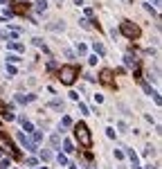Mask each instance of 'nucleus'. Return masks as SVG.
<instances>
[{
    "mask_svg": "<svg viewBox=\"0 0 162 169\" xmlns=\"http://www.w3.org/2000/svg\"><path fill=\"white\" fill-rule=\"evenodd\" d=\"M74 138L79 140V144L81 147H90L92 144V135H90V129L83 124V122H79V124H74Z\"/></svg>",
    "mask_w": 162,
    "mask_h": 169,
    "instance_id": "obj_1",
    "label": "nucleus"
},
{
    "mask_svg": "<svg viewBox=\"0 0 162 169\" xmlns=\"http://www.w3.org/2000/svg\"><path fill=\"white\" fill-rule=\"evenodd\" d=\"M77 77H79V68H77V65H63V68L59 70V79H61V83H65V86H72Z\"/></svg>",
    "mask_w": 162,
    "mask_h": 169,
    "instance_id": "obj_2",
    "label": "nucleus"
},
{
    "mask_svg": "<svg viewBox=\"0 0 162 169\" xmlns=\"http://www.w3.org/2000/svg\"><path fill=\"white\" fill-rule=\"evenodd\" d=\"M119 32L126 36V39H131V41H135V39H140V27L135 25V23H131V20H122V25H119Z\"/></svg>",
    "mask_w": 162,
    "mask_h": 169,
    "instance_id": "obj_3",
    "label": "nucleus"
},
{
    "mask_svg": "<svg viewBox=\"0 0 162 169\" xmlns=\"http://www.w3.org/2000/svg\"><path fill=\"white\" fill-rule=\"evenodd\" d=\"M0 149H5V151H9L11 156H18V151H16V147L11 144V140H9L7 135H2V133H0Z\"/></svg>",
    "mask_w": 162,
    "mask_h": 169,
    "instance_id": "obj_4",
    "label": "nucleus"
},
{
    "mask_svg": "<svg viewBox=\"0 0 162 169\" xmlns=\"http://www.w3.org/2000/svg\"><path fill=\"white\" fill-rule=\"evenodd\" d=\"M18 142L23 144V147H25L27 151H36V144L32 142V140H29V138H27L25 133H18Z\"/></svg>",
    "mask_w": 162,
    "mask_h": 169,
    "instance_id": "obj_5",
    "label": "nucleus"
},
{
    "mask_svg": "<svg viewBox=\"0 0 162 169\" xmlns=\"http://www.w3.org/2000/svg\"><path fill=\"white\" fill-rule=\"evenodd\" d=\"M99 81H101V83H106V86H113V70H101Z\"/></svg>",
    "mask_w": 162,
    "mask_h": 169,
    "instance_id": "obj_6",
    "label": "nucleus"
},
{
    "mask_svg": "<svg viewBox=\"0 0 162 169\" xmlns=\"http://www.w3.org/2000/svg\"><path fill=\"white\" fill-rule=\"evenodd\" d=\"M124 63L131 65V68H135V70H137V65H140V63H137V59H135V54H131V52L124 54Z\"/></svg>",
    "mask_w": 162,
    "mask_h": 169,
    "instance_id": "obj_7",
    "label": "nucleus"
},
{
    "mask_svg": "<svg viewBox=\"0 0 162 169\" xmlns=\"http://www.w3.org/2000/svg\"><path fill=\"white\" fill-rule=\"evenodd\" d=\"M92 50H95V54H99V56H104V54H106V48H104L99 41H92Z\"/></svg>",
    "mask_w": 162,
    "mask_h": 169,
    "instance_id": "obj_8",
    "label": "nucleus"
},
{
    "mask_svg": "<svg viewBox=\"0 0 162 169\" xmlns=\"http://www.w3.org/2000/svg\"><path fill=\"white\" fill-rule=\"evenodd\" d=\"M20 124H23V131H25V133H32V131H34V126H32V122H27L25 117H20Z\"/></svg>",
    "mask_w": 162,
    "mask_h": 169,
    "instance_id": "obj_9",
    "label": "nucleus"
},
{
    "mask_svg": "<svg viewBox=\"0 0 162 169\" xmlns=\"http://www.w3.org/2000/svg\"><path fill=\"white\" fill-rule=\"evenodd\" d=\"M7 48H11V50H18V52H25V45H23V43H16V41L7 43Z\"/></svg>",
    "mask_w": 162,
    "mask_h": 169,
    "instance_id": "obj_10",
    "label": "nucleus"
},
{
    "mask_svg": "<svg viewBox=\"0 0 162 169\" xmlns=\"http://www.w3.org/2000/svg\"><path fill=\"white\" fill-rule=\"evenodd\" d=\"M50 108H56V111H63V102H61V99H52V102H50Z\"/></svg>",
    "mask_w": 162,
    "mask_h": 169,
    "instance_id": "obj_11",
    "label": "nucleus"
},
{
    "mask_svg": "<svg viewBox=\"0 0 162 169\" xmlns=\"http://www.w3.org/2000/svg\"><path fill=\"white\" fill-rule=\"evenodd\" d=\"M47 9V0H36V12H45Z\"/></svg>",
    "mask_w": 162,
    "mask_h": 169,
    "instance_id": "obj_12",
    "label": "nucleus"
},
{
    "mask_svg": "<svg viewBox=\"0 0 162 169\" xmlns=\"http://www.w3.org/2000/svg\"><path fill=\"white\" fill-rule=\"evenodd\" d=\"M7 61H9V65H14V63L20 61V56H18V54H7Z\"/></svg>",
    "mask_w": 162,
    "mask_h": 169,
    "instance_id": "obj_13",
    "label": "nucleus"
},
{
    "mask_svg": "<svg viewBox=\"0 0 162 169\" xmlns=\"http://www.w3.org/2000/svg\"><path fill=\"white\" fill-rule=\"evenodd\" d=\"M63 149H65V153H72V151H74V144L70 142V140H65V142H63Z\"/></svg>",
    "mask_w": 162,
    "mask_h": 169,
    "instance_id": "obj_14",
    "label": "nucleus"
},
{
    "mask_svg": "<svg viewBox=\"0 0 162 169\" xmlns=\"http://www.w3.org/2000/svg\"><path fill=\"white\" fill-rule=\"evenodd\" d=\"M63 23H59V20H56V23H52V25H47V29H54V32H56V29H61V32H63Z\"/></svg>",
    "mask_w": 162,
    "mask_h": 169,
    "instance_id": "obj_15",
    "label": "nucleus"
},
{
    "mask_svg": "<svg viewBox=\"0 0 162 169\" xmlns=\"http://www.w3.org/2000/svg\"><path fill=\"white\" fill-rule=\"evenodd\" d=\"M32 133H34V144L43 142V133H41V131H32Z\"/></svg>",
    "mask_w": 162,
    "mask_h": 169,
    "instance_id": "obj_16",
    "label": "nucleus"
},
{
    "mask_svg": "<svg viewBox=\"0 0 162 169\" xmlns=\"http://www.w3.org/2000/svg\"><path fill=\"white\" fill-rule=\"evenodd\" d=\"M79 25L83 27V29H90V20H88V18H81V20H79Z\"/></svg>",
    "mask_w": 162,
    "mask_h": 169,
    "instance_id": "obj_17",
    "label": "nucleus"
},
{
    "mask_svg": "<svg viewBox=\"0 0 162 169\" xmlns=\"http://www.w3.org/2000/svg\"><path fill=\"white\" fill-rule=\"evenodd\" d=\"M56 160H59V165H63V167L68 165V158L63 156V153H59V156H56Z\"/></svg>",
    "mask_w": 162,
    "mask_h": 169,
    "instance_id": "obj_18",
    "label": "nucleus"
},
{
    "mask_svg": "<svg viewBox=\"0 0 162 169\" xmlns=\"http://www.w3.org/2000/svg\"><path fill=\"white\" fill-rule=\"evenodd\" d=\"M77 52H79V54H86V52H88V48H86L83 43H77Z\"/></svg>",
    "mask_w": 162,
    "mask_h": 169,
    "instance_id": "obj_19",
    "label": "nucleus"
},
{
    "mask_svg": "<svg viewBox=\"0 0 162 169\" xmlns=\"http://www.w3.org/2000/svg\"><path fill=\"white\" fill-rule=\"evenodd\" d=\"M41 156H43V160H50V158H52V151H47V149H43V151H41Z\"/></svg>",
    "mask_w": 162,
    "mask_h": 169,
    "instance_id": "obj_20",
    "label": "nucleus"
},
{
    "mask_svg": "<svg viewBox=\"0 0 162 169\" xmlns=\"http://www.w3.org/2000/svg\"><path fill=\"white\" fill-rule=\"evenodd\" d=\"M61 124H63V126H72V119H70V117H63V119H61Z\"/></svg>",
    "mask_w": 162,
    "mask_h": 169,
    "instance_id": "obj_21",
    "label": "nucleus"
},
{
    "mask_svg": "<svg viewBox=\"0 0 162 169\" xmlns=\"http://www.w3.org/2000/svg\"><path fill=\"white\" fill-rule=\"evenodd\" d=\"M97 61H99V59H97V54H92V56H88V63H90V65H95Z\"/></svg>",
    "mask_w": 162,
    "mask_h": 169,
    "instance_id": "obj_22",
    "label": "nucleus"
},
{
    "mask_svg": "<svg viewBox=\"0 0 162 169\" xmlns=\"http://www.w3.org/2000/svg\"><path fill=\"white\" fill-rule=\"evenodd\" d=\"M27 167H36V158H27Z\"/></svg>",
    "mask_w": 162,
    "mask_h": 169,
    "instance_id": "obj_23",
    "label": "nucleus"
},
{
    "mask_svg": "<svg viewBox=\"0 0 162 169\" xmlns=\"http://www.w3.org/2000/svg\"><path fill=\"white\" fill-rule=\"evenodd\" d=\"M79 111L83 113V115H88V106H86V104H79Z\"/></svg>",
    "mask_w": 162,
    "mask_h": 169,
    "instance_id": "obj_24",
    "label": "nucleus"
},
{
    "mask_svg": "<svg viewBox=\"0 0 162 169\" xmlns=\"http://www.w3.org/2000/svg\"><path fill=\"white\" fill-rule=\"evenodd\" d=\"M59 142H61V138H59V135H52V144L54 147H59Z\"/></svg>",
    "mask_w": 162,
    "mask_h": 169,
    "instance_id": "obj_25",
    "label": "nucleus"
},
{
    "mask_svg": "<svg viewBox=\"0 0 162 169\" xmlns=\"http://www.w3.org/2000/svg\"><path fill=\"white\" fill-rule=\"evenodd\" d=\"M7 72H9V75L14 77V75H16V68H14V65H7Z\"/></svg>",
    "mask_w": 162,
    "mask_h": 169,
    "instance_id": "obj_26",
    "label": "nucleus"
},
{
    "mask_svg": "<svg viewBox=\"0 0 162 169\" xmlns=\"http://www.w3.org/2000/svg\"><path fill=\"white\" fill-rule=\"evenodd\" d=\"M106 135H108V138H115V131H113L110 126H108V129H106Z\"/></svg>",
    "mask_w": 162,
    "mask_h": 169,
    "instance_id": "obj_27",
    "label": "nucleus"
},
{
    "mask_svg": "<svg viewBox=\"0 0 162 169\" xmlns=\"http://www.w3.org/2000/svg\"><path fill=\"white\" fill-rule=\"evenodd\" d=\"M63 54H65V59H74V54L70 52V50H63Z\"/></svg>",
    "mask_w": 162,
    "mask_h": 169,
    "instance_id": "obj_28",
    "label": "nucleus"
},
{
    "mask_svg": "<svg viewBox=\"0 0 162 169\" xmlns=\"http://www.w3.org/2000/svg\"><path fill=\"white\" fill-rule=\"evenodd\" d=\"M74 5H77V7H81V5H83V0H74Z\"/></svg>",
    "mask_w": 162,
    "mask_h": 169,
    "instance_id": "obj_29",
    "label": "nucleus"
},
{
    "mask_svg": "<svg viewBox=\"0 0 162 169\" xmlns=\"http://www.w3.org/2000/svg\"><path fill=\"white\" fill-rule=\"evenodd\" d=\"M5 2H9V0H0V5H5Z\"/></svg>",
    "mask_w": 162,
    "mask_h": 169,
    "instance_id": "obj_30",
    "label": "nucleus"
},
{
    "mask_svg": "<svg viewBox=\"0 0 162 169\" xmlns=\"http://www.w3.org/2000/svg\"><path fill=\"white\" fill-rule=\"evenodd\" d=\"M146 169H158V167H151V165H148V167H146Z\"/></svg>",
    "mask_w": 162,
    "mask_h": 169,
    "instance_id": "obj_31",
    "label": "nucleus"
},
{
    "mask_svg": "<svg viewBox=\"0 0 162 169\" xmlns=\"http://www.w3.org/2000/svg\"><path fill=\"white\" fill-rule=\"evenodd\" d=\"M56 2H63V0H56Z\"/></svg>",
    "mask_w": 162,
    "mask_h": 169,
    "instance_id": "obj_32",
    "label": "nucleus"
},
{
    "mask_svg": "<svg viewBox=\"0 0 162 169\" xmlns=\"http://www.w3.org/2000/svg\"><path fill=\"white\" fill-rule=\"evenodd\" d=\"M23 2H27V0H23Z\"/></svg>",
    "mask_w": 162,
    "mask_h": 169,
    "instance_id": "obj_33",
    "label": "nucleus"
},
{
    "mask_svg": "<svg viewBox=\"0 0 162 169\" xmlns=\"http://www.w3.org/2000/svg\"><path fill=\"white\" fill-rule=\"evenodd\" d=\"M72 169H74V167H72Z\"/></svg>",
    "mask_w": 162,
    "mask_h": 169,
    "instance_id": "obj_34",
    "label": "nucleus"
}]
</instances>
